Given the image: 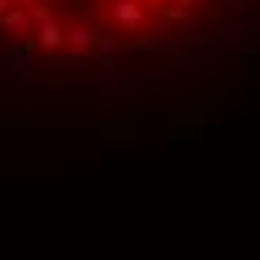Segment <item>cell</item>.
Instances as JSON below:
<instances>
[{"label": "cell", "instance_id": "cell-4", "mask_svg": "<svg viewBox=\"0 0 260 260\" xmlns=\"http://www.w3.org/2000/svg\"><path fill=\"white\" fill-rule=\"evenodd\" d=\"M27 23H31V18H27L23 9H5V14H0V31H5V36H23Z\"/></svg>", "mask_w": 260, "mask_h": 260}, {"label": "cell", "instance_id": "cell-3", "mask_svg": "<svg viewBox=\"0 0 260 260\" xmlns=\"http://www.w3.org/2000/svg\"><path fill=\"white\" fill-rule=\"evenodd\" d=\"M36 45H41V50H58V45H63V27L54 23V18H41V31H36Z\"/></svg>", "mask_w": 260, "mask_h": 260}, {"label": "cell", "instance_id": "cell-1", "mask_svg": "<svg viewBox=\"0 0 260 260\" xmlns=\"http://www.w3.org/2000/svg\"><path fill=\"white\" fill-rule=\"evenodd\" d=\"M108 18L117 27H126V31L144 27V0H112V5H108Z\"/></svg>", "mask_w": 260, "mask_h": 260}, {"label": "cell", "instance_id": "cell-2", "mask_svg": "<svg viewBox=\"0 0 260 260\" xmlns=\"http://www.w3.org/2000/svg\"><path fill=\"white\" fill-rule=\"evenodd\" d=\"M104 31H94L90 23H77V27H63V45H77V50H94Z\"/></svg>", "mask_w": 260, "mask_h": 260}, {"label": "cell", "instance_id": "cell-5", "mask_svg": "<svg viewBox=\"0 0 260 260\" xmlns=\"http://www.w3.org/2000/svg\"><path fill=\"white\" fill-rule=\"evenodd\" d=\"M9 5H14V0H0V14H5V9H9Z\"/></svg>", "mask_w": 260, "mask_h": 260}]
</instances>
